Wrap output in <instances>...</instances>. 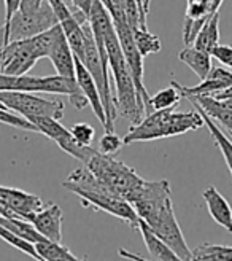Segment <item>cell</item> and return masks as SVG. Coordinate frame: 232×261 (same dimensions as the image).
<instances>
[{"label": "cell", "mask_w": 232, "mask_h": 261, "mask_svg": "<svg viewBox=\"0 0 232 261\" xmlns=\"http://www.w3.org/2000/svg\"><path fill=\"white\" fill-rule=\"evenodd\" d=\"M221 4H223V0H213V7H215V10H216V11L220 10Z\"/></svg>", "instance_id": "obj_36"}, {"label": "cell", "mask_w": 232, "mask_h": 261, "mask_svg": "<svg viewBox=\"0 0 232 261\" xmlns=\"http://www.w3.org/2000/svg\"><path fill=\"white\" fill-rule=\"evenodd\" d=\"M192 106L196 107V110L202 115V118H204V126H207V129H209V133H210V136L213 137V140H215V145L221 150V153H223V156H224V161H226V164H227V169H229V172H230V175H232V140L223 133V130L218 127V123H215L210 116L205 113L199 106H196V103H192Z\"/></svg>", "instance_id": "obj_20"}, {"label": "cell", "mask_w": 232, "mask_h": 261, "mask_svg": "<svg viewBox=\"0 0 232 261\" xmlns=\"http://www.w3.org/2000/svg\"><path fill=\"white\" fill-rule=\"evenodd\" d=\"M0 123L8 124L11 127H18V129L38 133L37 126L32 121H29L27 118H24V116H21V115H16V112L7 109L5 106H2V103H0Z\"/></svg>", "instance_id": "obj_26"}, {"label": "cell", "mask_w": 232, "mask_h": 261, "mask_svg": "<svg viewBox=\"0 0 232 261\" xmlns=\"http://www.w3.org/2000/svg\"><path fill=\"white\" fill-rule=\"evenodd\" d=\"M186 99L199 106L215 123H220L232 134V109L227 107L223 100L213 96H191Z\"/></svg>", "instance_id": "obj_16"}, {"label": "cell", "mask_w": 232, "mask_h": 261, "mask_svg": "<svg viewBox=\"0 0 232 261\" xmlns=\"http://www.w3.org/2000/svg\"><path fill=\"white\" fill-rule=\"evenodd\" d=\"M218 45H220V13L216 11L205 21L192 46H196L202 51H207V53L212 55V51Z\"/></svg>", "instance_id": "obj_19"}, {"label": "cell", "mask_w": 232, "mask_h": 261, "mask_svg": "<svg viewBox=\"0 0 232 261\" xmlns=\"http://www.w3.org/2000/svg\"><path fill=\"white\" fill-rule=\"evenodd\" d=\"M94 0H72L73 8L81 11L86 18H89V13H91V7H93Z\"/></svg>", "instance_id": "obj_31"}, {"label": "cell", "mask_w": 232, "mask_h": 261, "mask_svg": "<svg viewBox=\"0 0 232 261\" xmlns=\"http://www.w3.org/2000/svg\"><path fill=\"white\" fill-rule=\"evenodd\" d=\"M213 97L223 100L227 107H230V109H232V86H229V88H226V89L220 91V93H215V94H213Z\"/></svg>", "instance_id": "obj_33"}, {"label": "cell", "mask_w": 232, "mask_h": 261, "mask_svg": "<svg viewBox=\"0 0 232 261\" xmlns=\"http://www.w3.org/2000/svg\"><path fill=\"white\" fill-rule=\"evenodd\" d=\"M180 100H182V93H180V89L177 88L175 82H172L170 86H167V88L158 91V93L154 94L153 97L148 99L147 112L173 109Z\"/></svg>", "instance_id": "obj_22"}, {"label": "cell", "mask_w": 232, "mask_h": 261, "mask_svg": "<svg viewBox=\"0 0 232 261\" xmlns=\"http://www.w3.org/2000/svg\"><path fill=\"white\" fill-rule=\"evenodd\" d=\"M62 208L57 204H48L31 217L34 228L49 241H62Z\"/></svg>", "instance_id": "obj_11"}, {"label": "cell", "mask_w": 232, "mask_h": 261, "mask_svg": "<svg viewBox=\"0 0 232 261\" xmlns=\"http://www.w3.org/2000/svg\"><path fill=\"white\" fill-rule=\"evenodd\" d=\"M202 196H204L205 204H207L209 214L212 215V218L226 231L232 232V208L229 202L224 199V196L213 185L205 188Z\"/></svg>", "instance_id": "obj_15"}, {"label": "cell", "mask_w": 232, "mask_h": 261, "mask_svg": "<svg viewBox=\"0 0 232 261\" xmlns=\"http://www.w3.org/2000/svg\"><path fill=\"white\" fill-rule=\"evenodd\" d=\"M104 43L108 56V67L113 73V80H114L116 110H118V115L129 120L131 126H134L143 120V116L147 115V109L143 99L138 94L134 76L131 70H129V65L123 55L116 29L110 31L105 35Z\"/></svg>", "instance_id": "obj_2"}, {"label": "cell", "mask_w": 232, "mask_h": 261, "mask_svg": "<svg viewBox=\"0 0 232 261\" xmlns=\"http://www.w3.org/2000/svg\"><path fill=\"white\" fill-rule=\"evenodd\" d=\"M0 201H4L8 207H11L21 218L31 220V217L43 207V201L40 196L25 193L18 188H10L0 185Z\"/></svg>", "instance_id": "obj_12"}, {"label": "cell", "mask_w": 232, "mask_h": 261, "mask_svg": "<svg viewBox=\"0 0 232 261\" xmlns=\"http://www.w3.org/2000/svg\"><path fill=\"white\" fill-rule=\"evenodd\" d=\"M150 4H151V0H143V10H145L147 15H148V11H150Z\"/></svg>", "instance_id": "obj_35"}, {"label": "cell", "mask_w": 232, "mask_h": 261, "mask_svg": "<svg viewBox=\"0 0 232 261\" xmlns=\"http://www.w3.org/2000/svg\"><path fill=\"white\" fill-rule=\"evenodd\" d=\"M19 5H21V0H5V19H4L2 29H0V32H2V34L7 32L10 21H11L13 16H15V13L19 10Z\"/></svg>", "instance_id": "obj_30"}, {"label": "cell", "mask_w": 232, "mask_h": 261, "mask_svg": "<svg viewBox=\"0 0 232 261\" xmlns=\"http://www.w3.org/2000/svg\"><path fill=\"white\" fill-rule=\"evenodd\" d=\"M230 139H232V134H230Z\"/></svg>", "instance_id": "obj_37"}, {"label": "cell", "mask_w": 232, "mask_h": 261, "mask_svg": "<svg viewBox=\"0 0 232 261\" xmlns=\"http://www.w3.org/2000/svg\"><path fill=\"white\" fill-rule=\"evenodd\" d=\"M123 145H124L123 139H120L118 134H114V130H107L99 142V151L104 153V154L113 156L121 150Z\"/></svg>", "instance_id": "obj_27"}, {"label": "cell", "mask_w": 232, "mask_h": 261, "mask_svg": "<svg viewBox=\"0 0 232 261\" xmlns=\"http://www.w3.org/2000/svg\"><path fill=\"white\" fill-rule=\"evenodd\" d=\"M70 133L76 142H80L81 145H91L94 137H96V130L93 126H89L88 123H76L70 129Z\"/></svg>", "instance_id": "obj_28"}, {"label": "cell", "mask_w": 232, "mask_h": 261, "mask_svg": "<svg viewBox=\"0 0 232 261\" xmlns=\"http://www.w3.org/2000/svg\"><path fill=\"white\" fill-rule=\"evenodd\" d=\"M99 2L104 4V7H105L110 13L113 11V0H99Z\"/></svg>", "instance_id": "obj_34"}, {"label": "cell", "mask_w": 232, "mask_h": 261, "mask_svg": "<svg viewBox=\"0 0 232 261\" xmlns=\"http://www.w3.org/2000/svg\"><path fill=\"white\" fill-rule=\"evenodd\" d=\"M138 218L158 234V236L170 247L180 259H192V250L188 247L185 236L180 228L170 196L156 199L137 201L132 204Z\"/></svg>", "instance_id": "obj_4"}, {"label": "cell", "mask_w": 232, "mask_h": 261, "mask_svg": "<svg viewBox=\"0 0 232 261\" xmlns=\"http://www.w3.org/2000/svg\"><path fill=\"white\" fill-rule=\"evenodd\" d=\"M0 239H4L7 244L13 245V247H16L18 250H21L22 253H25L27 256L34 258V259H40L38 258V253L35 250V245L29 241H25L22 238H19L18 234L15 232H11L8 228H5L4 225H0Z\"/></svg>", "instance_id": "obj_25"}, {"label": "cell", "mask_w": 232, "mask_h": 261, "mask_svg": "<svg viewBox=\"0 0 232 261\" xmlns=\"http://www.w3.org/2000/svg\"><path fill=\"white\" fill-rule=\"evenodd\" d=\"M0 103L24 118L51 116V118L62 120L64 116V102L56 99H43L27 91H0Z\"/></svg>", "instance_id": "obj_7"}, {"label": "cell", "mask_w": 232, "mask_h": 261, "mask_svg": "<svg viewBox=\"0 0 232 261\" xmlns=\"http://www.w3.org/2000/svg\"><path fill=\"white\" fill-rule=\"evenodd\" d=\"M62 187L75 193L86 205H93L113 217H118L138 229V215L134 205L121 194L113 191L104 181H100L86 166L75 169L66 178Z\"/></svg>", "instance_id": "obj_1"}, {"label": "cell", "mask_w": 232, "mask_h": 261, "mask_svg": "<svg viewBox=\"0 0 232 261\" xmlns=\"http://www.w3.org/2000/svg\"><path fill=\"white\" fill-rule=\"evenodd\" d=\"M49 61L53 62L56 73L67 78V80H76V70H75V55L67 42L64 31L59 32L56 42L49 51Z\"/></svg>", "instance_id": "obj_14"}, {"label": "cell", "mask_w": 232, "mask_h": 261, "mask_svg": "<svg viewBox=\"0 0 232 261\" xmlns=\"http://www.w3.org/2000/svg\"><path fill=\"white\" fill-rule=\"evenodd\" d=\"M81 163L100 181H104L105 185H108L113 191L121 194L126 199L143 181V178L132 167H129L123 161L113 158L111 154L100 153L99 148H94L93 145L88 147Z\"/></svg>", "instance_id": "obj_6"}, {"label": "cell", "mask_w": 232, "mask_h": 261, "mask_svg": "<svg viewBox=\"0 0 232 261\" xmlns=\"http://www.w3.org/2000/svg\"><path fill=\"white\" fill-rule=\"evenodd\" d=\"M34 245L38 253V258L43 261H62V259L75 261L76 259V256L67 249V247H64L61 242L43 239V241L35 242Z\"/></svg>", "instance_id": "obj_21"}, {"label": "cell", "mask_w": 232, "mask_h": 261, "mask_svg": "<svg viewBox=\"0 0 232 261\" xmlns=\"http://www.w3.org/2000/svg\"><path fill=\"white\" fill-rule=\"evenodd\" d=\"M132 35H134V42L137 45V49L140 51V55L147 58L150 55L159 53L162 45L158 35H154L148 31V28H137L132 29Z\"/></svg>", "instance_id": "obj_23"}, {"label": "cell", "mask_w": 232, "mask_h": 261, "mask_svg": "<svg viewBox=\"0 0 232 261\" xmlns=\"http://www.w3.org/2000/svg\"><path fill=\"white\" fill-rule=\"evenodd\" d=\"M56 24H59V19L56 18L53 8L49 7L48 2H43L40 8L31 13H24L18 10L15 16L11 18L7 32L2 34V45L11 40H21V38L38 35L54 28Z\"/></svg>", "instance_id": "obj_8"}, {"label": "cell", "mask_w": 232, "mask_h": 261, "mask_svg": "<svg viewBox=\"0 0 232 261\" xmlns=\"http://www.w3.org/2000/svg\"><path fill=\"white\" fill-rule=\"evenodd\" d=\"M175 82V80H173ZM177 88L182 93V97H191V96H213L215 93L232 86V72L224 67H212L209 75L200 80L199 85L186 88L182 86L178 82H175Z\"/></svg>", "instance_id": "obj_10"}, {"label": "cell", "mask_w": 232, "mask_h": 261, "mask_svg": "<svg viewBox=\"0 0 232 261\" xmlns=\"http://www.w3.org/2000/svg\"><path fill=\"white\" fill-rule=\"evenodd\" d=\"M75 70H76V82H78L80 89L83 91V94L86 96L89 106H91L94 115L97 116V120L102 123V126L105 127L107 123V116L104 110V103H102V97L99 93V88L94 82V78L89 73V70L83 65L80 59L75 58Z\"/></svg>", "instance_id": "obj_13"}, {"label": "cell", "mask_w": 232, "mask_h": 261, "mask_svg": "<svg viewBox=\"0 0 232 261\" xmlns=\"http://www.w3.org/2000/svg\"><path fill=\"white\" fill-rule=\"evenodd\" d=\"M192 259H232V247L229 245H213V244H202L192 250Z\"/></svg>", "instance_id": "obj_24"}, {"label": "cell", "mask_w": 232, "mask_h": 261, "mask_svg": "<svg viewBox=\"0 0 232 261\" xmlns=\"http://www.w3.org/2000/svg\"><path fill=\"white\" fill-rule=\"evenodd\" d=\"M45 2V0H21V5H19V11L24 13H31L40 8V5Z\"/></svg>", "instance_id": "obj_32"}, {"label": "cell", "mask_w": 232, "mask_h": 261, "mask_svg": "<svg viewBox=\"0 0 232 261\" xmlns=\"http://www.w3.org/2000/svg\"><path fill=\"white\" fill-rule=\"evenodd\" d=\"M212 56L215 59L220 61L226 67L232 69V46H226V45H218L213 51Z\"/></svg>", "instance_id": "obj_29"}, {"label": "cell", "mask_w": 232, "mask_h": 261, "mask_svg": "<svg viewBox=\"0 0 232 261\" xmlns=\"http://www.w3.org/2000/svg\"><path fill=\"white\" fill-rule=\"evenodd\" d=\"M178 58L199 76V80H204V78L209 75L210 69L213 67L212 65L213 56L210 53H207V51H202V49L192 46V45L180 51Z\"/></svg>", "instance_id": "obj_18"}, {"label": "cell", "mask_w": 232, "mask_h": 261, "mask_svg": "<svg viewBox=\"0 0 232 261\" xmlns=\"http://www.w3.org/2000/svg\"><path fill=\"white\" fill-rule=\"evenodd\" d=\"M61 31V24H56L38 35L0 45V72L7 75H25L38 59L49 56Z\"/></svg>", "instance_id": "obj_5"}, {"label": "cell", "mask_w": 232, "mask_h": 261, "mask_svg": "<svg viewBox=\"0 0 232 261\" xmlns=\"http://www.w3.org/2000/svg\"><path fill=\"white\" fill-rule=\"evenodd\" d=\"M138 231L141 232V238H143V241H145V245H147V249H148L151 258L159 259V261H164V259H167V261L180 259L177 256V253L170 249V247L167 245L141 218H138Z\"/></svg>", "instance_id": "obj_17"}, {"label": "cell", "mask_w": 232, "mask_h": 261, "mask_svg": "<svg viewBox=\"0 0 232 261\" xmlns=\"http://www.w3.org/2000/svg\"><path fill=\"white\" fill-rule=\"evenodd\" d=\"M116 34H118L120 38V45L123 49V55L126 58V62L129 65V70H131L135 86L138 89V94L141 96L145 102V109L148 103V91L145 88L143 83V56L140 55V51L137 49V45L134 42V35H132V28L129 25V22L126 19H113Z\"/></svg>", "instance_id": "obj_9"}, {"label": "cell", "mask_w": 232, "mask_h": 261, "mask_svg": "<svg viewBox=\"0 0 232 261\" xmlns=\"http://www.w3.org/2000/svg\"><path fill=\"white\" fill-rule=\"evenodd\" d=\"M204 126V118L197 110L175 112L173 109L148 112L140 123L129 127L123 137L124 145H132L135 142H148L165 137L186 134L189 130H197Z\"/></svg>", "instance_id": "obj_3"}]
</instances>
